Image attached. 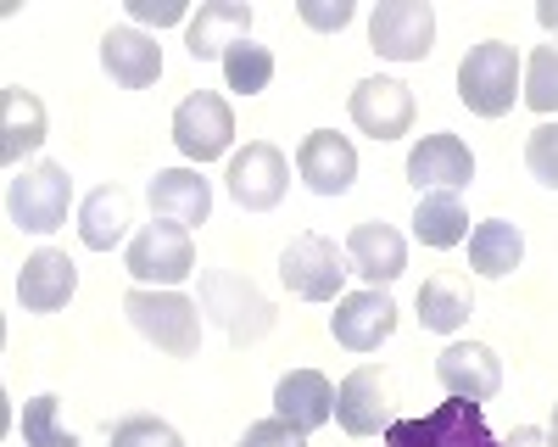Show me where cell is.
Here are the masks:
<instances>
[{
    "label": "cell",
    "instance_id": "cell-26",
    "mask_svg": "<svg viewBox=\"0 0 558 447\" xmlns=\"http://www.w3.org/2000/svg\"><path fill=\"white\" fill-rule=\"evenodd\" d=\"M525 257V235H520V224H508V218H486L475 224V235H470V268L486 280H502V275H514Z\"/></svg>",
    "mask_w": 558,
    "mask_h": 447
},
{
    "label": "cell",
    "instance_id": "cell-6",
    "mask_svg": "<svg viewBox=\"0 0 558 447\" xmlns=\"http://www.w3.org/2000/svg\"><path fill=\"white\" fill-rule=\"evenodd\" d=\"M386 447H502V442L486 431L481 402L452 397L425 420H391L386 425Z\"/></svg>",
    "mask_w": 558,
    "mask_h": 447
},
{
    "label": "cell",
    "instance_id": "cell-34",
    "mask_svg": "<svg viewBox=\"0 0 558 447\" xmlns=\"http://www.w3.org/2000/svg\"><path fill=\"white\" fill-rule=\"evenodd\" d=\"M302 23L307 28H324V34H330V28H347L352 23V0H302Z\"/></svg>",
    "mask_w": 558,
    "mask_h": 447
},
{
    "label": "cell",
    "instance_id": "cell-23",
    "mask_svg": "<svg viewBox=\"0 0 558 447\" xmlns=\"http://www.w3.org/2000/svg\"><path fill=\"white\" fill-rule=\"evenodd\" d=\"M39 146H45V107H39V96L7 84V89H0V162L17 168Z\"/></svg>",
    "mask_w": 558,
    "mask_h": 447
},
{
    "label": "cell",
    "instance_id": "cell-7",
    "mask_svg": "<svg viewBox=\"0 0 558 447\" xmlns=\"http://www.w3.org/2000/svg\"><path fill=\"white\" fill-rule=\"evenodd\" d=\"M368 45L391 62H425L436 45L430 0H380L375 17H368Z\"/></svg>",
    "mask_w": 558,
    "mask_h": 447
},
{
    "label": "cell",
    "instance_id": "cell-2",
    "mask_svg": "<svg viewBox=\"0 0 558 447\" xmlns=\"http://www.w3.org/2000/svg\"><path fill=\"white\" fill-rule=\"evenodd\" d=\"M202 319H213L235 347H252L274 330V302L235 268H207L202 275Z\"/></svg>",
    "mask_w": 558,
    "mask_h": 447
},
{
    "label": "cell",
    "instance_id": "cell-1",
    "mask_svg": "<svg viewBox=\"0 0 558 447\" xmlns=\"http://www.w3.org/2000/svg\"><path fill=\"white\" fill-rule=\"evenodd\" d=\"M123 313H129V325L168 358H191L202 347V302H191L184 291L134 286L123 297Z\"/></svg>",
    "mask_w": 558,
    "mask_h": 447
},
{
    "label": "cell",
    "instance_id": "cell-14",
    "mask_svg": "<svg viewBox=\"0 0 558 447\" xmlns=\"http://www.w3.org/2000/svg\"><path fill=\"white\" fill-rule=\"evenodd\" d=\"M352 123L375 141H397L413 129V89L397 78H363L352 89Z\"/></svg>",
    "mask_w": 558,
    "mask_h": 447
},
{
    "label": "cell",
    "instance_id": "cell-4",
    "mask_svg": "<svg viewBox=\"0 0 558 447\" xmlns=\"http://www.w3.org/2000/svg\"><path fill=\"white\" fill-rule=\"evenodd\" d=\"M129 275L140 280V286H162V291H179L184 280L196 275V241H191V230L184 224H168V218H157V224H146L134 241H129Z\"/></svg>",
    "mask_w": 558,
    "mask_h": 447
},
{
    "label": "cell",
    "instance_id": "cell-10",
    "mask_svg": "<svg viewBox=\"0 0 558 447\" xmlns=\"http://www.w3.org/2000/svg\"><path fill=\"white\" fill-rule=\"evenodd\" d=\"M229 141H235V112H229L223 96H213V89H196V96L179 101V112H173V146L191 157V162L223 157Z\"/></svg>",
    "mask_w": 558,
    "mask_h": 447
},
{
    "label": "cell",
    "instance_id": "cell-11",
    "mask_svg": "<svg viewBox=\"0 0 558 447\" xmlns=\"http://www.w3.org/2000/svg\"><path fill=\"white\" fill-rule=\"evenodd\" d=\"M475 179V157L458 134H425L413 152H408V185H418V196H436V191H463Z\"/></svg>",
    "mask_w": 558,
    "mask_h": 447
},
{
    "label": "cell",
    "instance_id": "cell-38",
    "mask_svg": "<svg viewBox=\"0 0 558 447\" xmlns=\"http://www.w3.org/2000/svg\"><path fill=\"white\" fill-rule=\"evenodd\" d=\"M547 436H553V447H558V402H553V431H547Z\"/></svg>",
    "mask_w": 558,
    "mask_h": 447
},
{
    "label": "cell",
    "instance_id": "cell-9",
    "mask_svg": "<svg viewBox=\"0 0 558 447\" xmlns=\"http://www.w3.org/2000/svg\"><path fill=\"white\" fill-rule=\"evenodd\" d=\"M223 185H229V196H235L246 213H268V207H279V202H286V185H291V162H286V152H279V146H268V141H252L246 152H235V157H229Z\"/></svg>",
    "mask_w": 558,
    "mask_h": 447
},
{
    "label": "cell",
    "instance_id": "cell-29",
    "mask_svg": "<svg viewBox=\"0 0 558 447\" xmlns=\"http://www.w3.org/2000/svg\"><path fill=\"white\" fill-rule=\"evenodd\" d=\"M23 447H78V436L62 431V414H57V397L51 391L23 402Z\"/></svg>",
    "mask_w": 558,
    "mask_h": 447
},
{
    "label": "cell",
    "instance_id": "cell-17",
    "mask_svg": "<svg viewBox=\"0 0 558 447\" xmlns=\"http://www.w3.org/2000/svg\"><path fill=\"white\" fill-rule=\"evenodd\" d=\"M274 414L291 420L302 436H313L318 425L336 420V386L324 380L318 370H291V375H279V386H274Z\"/></svg>",
    "mask_w": 558,
    "mask_h": 447
},
{
    "label": "cell",
    "instance_id": "cell-16",
    "mask_svg": "<svg viewBox=\"0 0 558 447\" xmlns=\"http://www.w3.org/2000/svg\"><path fill=\"white\" fill-rule=\"evenodd\" d=\"M78 291V268L68 252L57 246H39L28 263H23V275H17V302L23 313H57L68 307V297Z\"/></svg>",
    "mask_w": 558,
    "mask_h": 447
},
{
    "label": "cell",
    "instance_id": "cell-18",
    "mask_svg": "<svg viewBox=\"0 0 558 447\" xmlns=\"http://www.w3.org/2000/svg\"><path fill=\"white\" fill-rule=\"evenodd\" d=\"M252 39V7L246 0H207V7L191 17V34H184V51L196 62H223L229 45Z\"/></svg>",
    "mask_w": 558,
    "mask_h": 447
},
{
    "label": "cell",
    "instance_id": "cell-19",
    "mask_svg": "<svg viewBox=\"0 0 558 447\" xmlns=\"http://www.w3.org/2000/svg\"><path fill=\"white\" fill-rule=\"evenodd\" d=\"M101 68H107L112 84H123V89H146V84L162 78V45H157L151 34H140L134 23L107 28V39H101Z\"/></svg>",
    "mask_w": 558,
    "mask_h": 447
},
{
    "label": "cell",
    "instance_id": "cell-33",
    "mask_svg": "<svg viewBox=\"0 0 558 447\" xmlns=\"http://www.w3.org/2000/svg\"><path fill=\"white\" fill-rule=\"evenodd\" d=\"M241 447H307V436L291 425V420H257V425H246V436H241Z\"/></svg>",
    "mask_w": 558,
    "mask_h": 447
},
{
    "label": "cell",
    "instance_id": "cell-35",
    "mask_svg": "<svg viewBox=\"0 0 558 447\" xmlns=\"http://www.w3.org/2000/svg\"><path fill=\"white\" fill-rule=\"evenodd\" d=\"M129 17L151 23V28H168V23H184V0H129Z\"/></svg>",
    "mask_w": 558,
    "mask_h": 447
},
{
    "label": "cell",
    "instance_id": "cell-27",
    "mask_svg": "<svg viewBox=\"0 0 558 447\" xmlns=\"http://www.w3.org/2000/svg\"><path fill=\"white\" fill-rule=\"evenodd\" d=\"M413 235L425 246H458L463 235H470V213H463V196L452 191H436V196H418L413 207Z\"/></svg>",
    "mask_w": 558,
    "mask_h": 447
},
{
    "label": "cell",
    "instance_id": "cell-37",
    "mask_svg": "<svg viewBox=\"0 0 558 447\" xmlns=\"http://www.w3.org/2000/svg\"><path fill=\"white\" fill-rule=\"evenodd\" d=\"M536 23L558 34V0H542V7H536Z\"/></svg>",
    "mask_w": 558,
    "mask_h": 447
},
{
    "label": "cell",
    "instance_id": "cell-15",
    "mask_svg": "<svg viewBox=\"0 0 558 447\" xmlns=\"http://www.w3.org/2000/svg\"><path fill=\"white\" fill-rule=\"evenodd\" d=\"M436 380L447 386V397L486 402V397H497V386H502V364H497V352L481 347V341H452V347L436 358Z\"/></svg>",
    "mask_w": 558,
    "mask_h": 447
},
{
    "label": "cell",
    "instance_id": "cell-28",
    "mask_svg": "<svg viewBox=\"0 0 558 447\" xmlns=\"http://www.w3.org/2000/svg\"><path fill=\"white\" fill-rule=\"evenodd\" d=\"M274 78V51L257 39H241L223 51V84L235 89V96H257V89H268Z\"/></svg>",
    "mask_w": 558,
    "mask_h": 447
},
{
    "label": "cell",
    "instance_id": "cell-30",
    "mask_svg": "<svg viewBox=\"0 0 558 447\" xmlns=\"http://www.w3.org/2000/svg\"><path fill=\"white\" fill-rule=\"evenodd\" d=\"M525 107L536 112H558V45H542V51H531L525 62Z\"/></svg>",
    "mask_w": 558,
    "mask_h": 447
},
{
    "label": "cell",
    "instance_id": "cell-25",
    "mask_svg": "<svg viewBox=\"0 0 558 447\" xmlns=\"http://www.w3.org/2000/svg\"><path fill=\"white\" fill-rule=\"evenodd\" d=\"M129 224H134V202H129V191L101 185V191H89L84 207H78V241H84L89 252H112V246L129 235Z\"/></svg>",
    "mask_w": 558,
    "mask_h": 447
},
{
    "label": "cell",
    "instance_id": "cell-22",
    "mask_svg": "<svg viewBox=\"0 0 558 447\" xmlns=\"http://www.w3.org/2000/svg\"><path fill=\"white\" fill-rule=\"evenodd\" d=\"M347 263H352V275H363L380 291L408 268V246H402V235L391 230V224H357V230L347 235Z\"/></svg>",
    "mask_w": 558,
    "mask_h": 447
},
{
    "label": "cell",
    "instance_id": "cell-21",
    "mask_svg": "<svg viewBox=\"0 0 558 447\" xmlns=\"http://www.w3.org/2000/svg\"><path fill=\"white\" fill-rule=\"evenodd\" d=\"M336 420L347 436H386V375L375 364L352 370L341 386H336Z\"/></svg>",
    "mask_w": 558,
    "mask_h": 447
},
{
    "label": "cell",
    "instance_id": "cell-13",
    "mask_svg": "<svg viewBox=\"0 0 558 447\" xmlns=\"http://www.w3.org/2000/svg\"><path fill=\"white\" fill-rule=\"evenodd\" d=\"M296 173L307 179V191L341 196V191H352V179H357V152H352L347 134L313 129L307 141H302V152H296Z\"/></svg>",
    "mask_w": 558,
    "mask_h": 447
},
{
    "label": "cell",
    "instance_id": "cell-32",
    "mask_svg": "<svg viewBox=\"0 0 558 447\" xmlns=\"http://www.w3.org/2000/svg\"><path fill=\"white\" fill-rule=\"evenodd\" d=\"M525 168L542 179L547 191H558V123L531 129V141H525Z\"/></svg>",
    "mask_w": 558,
    "mask_h": 447
},
{
    "label": "cell",
    "instance_id": "cell-36",
    "mask_svg": "<svg viewBox=\"0 0 558 447\" xmlns=\"http://www.w3.org/2000/svg\"><path fill=\"white\" fill-rule=\"evenodd\" d=\"M502 447H553V436H542L536 425H520V431H508Z\"/></svg>",
    "mask_w": 558,
    "mask_h": 447
},
{
    "label": "cell",
    "instance_id": "cell-5",
    "mask_svg": "<svg viewBox=\"0 0 558 447\" xmlns=\"http://www.w3.org/2000/svg\"><path fill=\"white\" fill-rule=\"evenodd\" d=\"M68 207H73V179L62 162H34L28 173L12 179L7 191V213L17 230H34V235H51L68 224Z\"/></svg>",
    "mask_w": 558,
    "mask_h": 447
},
{
    "label": "cell",
    "instance_id": "cell-31",
    "mask_svg": "<svg viewBox=\"0 0 558 447\" xmlns=\"http://www.w3.org/2000/svg\"><path fill=\"white\" fill-rule=\"evenodd\" d=\"M112 447H184V436L157 414H129L112 425Z\"/></svg>",
    "mask_w": 558,
    "mask_h": 447
},
{
    "label": "cell",
    "instance_id": "cell-24",
    "mask_svg": "<svg viewBox=\"0 0 558 447\" xmlns=\"http://www.w3.org/2000/svg\"><path fill=\"white\" fill-rule=\"evenodd\" d=\"M470 313H475V291L458 268H441V275H430L418 286V319H425V330L452 336V330L470 325Z\"/></svg>",
    "mask_w": 558,
    "mask_h": 447
},
{
    "label": "cell",
    "instance_id": "cell-12",
    "mask_svg": "<svg viewBox=\"0 0 558 447\" xmlns=\"http://www.w3.org/2000/svg\"><path fill=\"white\" fill-rule=\"evenodd\" d=\"M330 330H336V341H341L347 352H375V347L397 330V302H391L386 291H375V286L352 291V297L336 302Z\"/></svg>",
    "mask_w": 558,
    "mask_h": 447
},
{
    "label": "cell",
    "instance_id": "cell-8",
    "mask_svg": "<svg viewBox=\"0 0 558 447\" xmlns=\"http://www.w3.org/2000/svg\"><path fill=\"white\" fill-rule=\"evenodd\" d=\"M279 275H286V286L296 297L330 302V297H341V280L352 275V263L330 235H296L286 252H279Z\"/></svg>",
    "mask_w": 558,
    "mask_h": 447
},
{
    "label": "cell",
    "instance_id": "cell-20",
    "mask_svg": "<svg viewBox=\"0 0 558 447\" xmlns=\"http://www.w3.org/2000/svg\"><path fill=\"white\" fill-rule=\"evenodd\" d=\"M146 202L157 218L191 230V224H207V213H213V185L202 179V168H162L146 185Z\"/></svg>",
    "mask_w": 558,
    "mask_h": 447
},
{
    "label": "cell",
    "instance_id": "cell-3",
    "mask_svg": "<svg viewBox=\"0 0 558 447\" xmlns=\"http://www.w3.org/2000/svg\"><path fill=\"white\" fill-rule=\"evenodd\" d=\"M458 96L470 112L481 118H502L514 112V96H520V51L502 39H481L470 45V57L458 62Z\"/></svg>",
    "mask_w": 558,
    "mask_h": 447
}]
</instances>
